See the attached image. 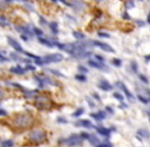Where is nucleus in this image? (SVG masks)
<instances>
[{"mask_svg": "<svg viewBox=\"0 0 150 147\" xmlns=\"http://www.w3.org/2000/svg\"><path fill=\"white\" fill-rule=\"evenodd\" d=\"M0 24L2 25V26H9V22L5 19L4 16H3V15L0 16Z\"/></svg>", "mask_w": 150, "mask_h": 147, "instance_id": "nucleus-34", "label": "nucleus"}, {"mask_svg": "<svg viewBox=\"0 0 150 147\" xmlns=\"http://www.w3.org/2000/svg\"><path fill=\"white\" fill-rule=\"evenodd\" d=\"M4 1H5V2H7V3H10L12 0H4Z\"/></svg>", "mask_w": 150, "mask_h": 147, "instance_id": "nucleus-56", "label": "nucleus"}, {"mask_svg": "<svg viewBox=\"0 0 150 147\" xmlns=\"http://www.w3.org/2000/svg\"><path fill=\"white\" fill-rule=\"evenodd\" d=\"M93 45L97 46V47H99L100 49L104 50V51H106V52H111V53L114 52V49H113L110 45H108V44H106V43H103V42L96 41L95 40V41H93Z\"/></svg>", "mask_w": 150, "mask_h": 147, "instance_id": "nucleus-10", "label": "nucleus"}, {"mask_svg": "<svg viewBox=\"0 0 150 147\" xmlns=\"http://www.w3.org/2000/svg\"><path fill=\"white\" fill-rule=\"evenodd\" d=\"M93 96H94V97H95V98H96V99H97V100H100V97H99V96H98V94H96V93H93Z\"/></svg>", "mask_w": 150, "mask_h": 147, "instance_id": "nucleus-53", "label": "nucleus"}, {"mask_svg": "<svg viewBox=\"0 0 150 147\" xmlns=\"http://www.w3.org/2000/svg\"><path fill=\"white\" fill-rule=\"evenodd\" d=\"M145 60L146 61H150V54H147V55H145Z\"/></svg>", "mask_w": 150, "mask_h": 147, "instance_id": "nucleus-51", "label": "nucleus"}, {"mask_svg": "<svg viewBox=\"0 0 150 147\" xmlns=\"http://www.w3.org/2000/svg\"><path fill=\"white\" fill-rule=\"evenodd\" d=\"M75 126L77 127H83V128H86V129H91V128H95L92 123L88 120H80V121L76 122L75 123Z\"/></svg>", "mask_w": 150, "mask_h": 147, "instance_id": "nucleus-12", "label": "nucleus"}, {"mask_svg": "<svg viewBox=\"0 0 150 147\" xmlns=\"http://www.w3.org/2000/svg\"><path fill=\"white\" fill-rule=\"evenodd\" d=\"M98 36L102 37V38H109L110 35H109L108 33H105V32H99L98 33Z\"/></svg>", "mask_w": 150, "mask_h": 147, "instance_id": "nucleus-40", "label": "nucleus"}, {"mask_svg": "<svg viewBox=\"0 0 150 147\" xmlns=\"http://www.w3.org/2000/svg\"><path fill=\"white\" fill-rule=\"evenodd\" d=\"M96 131H97L98 134L102 135V136L104 137H109L110 136V133L111 131L109 130V129H107V128H104V127H95Z\"/></svg>", "mask_w": 150, "mask_h": 147, "instance_id": "nucleus-15", "label": "nucleus"}, {"mask_svg": "<svg viewBox=\"0 0 150 147\" xmlns=\"http://www.w3.org/2000/svg\"><path fill=\"white\" fill-rule=\"evenodd\" d=\"M95 58L97 59V61H100V63H103V61H104V58H103V56H101V55H95Z\"/></svg>", "mask_w": 150, "mask_h": 147, "instance_id": "nucleus-45", "label": "nucleus"}, {"mask_svg": "<svg viewBox=\"0 0 150 147\" xmlns=\"http://www.w3.org/2000/svg\"><path fill=\"white\" fill-rule=\"evenodd\" d=\"M84 111H85V110H84V108H78V109L76 110V111H75L74 113H73V117H80V115H82L83 113H84Z\"/></svg>", "mask_w": 150, "mask_h": 147, "instance_id": "nucleus-27", "label": "nucleus"}, {"mask_svg": "<svg viewBox=\"0 0 150 147\" xmlns=\"http://www.w3.org/2000/svg\"><path fill=\"white\" fill-rule=\"evenodd\" d=\"M35 105L39 109H47L51 106V100L49 97L44 95H39L36 97Z\"/></svg>", "mask_w": 150, "mask_h": 147, "instance_id": "nucleus-3", "label": "nucleus"}, {"mask_svg": "<svg viewBox=\"0 0 150 147\" xmlns=\"http://www.w3.org/2000/svg\"><path fill=\"white\" fill-rule=\"evenodd\" d=\"M13 141L12 140H6V141H3L1 143V147H13Z\"/></svg>", "mask_w": 150, "mask_h": 147, "instance_id": "nucleus-26", "label": "nucleus"}, {"mask_svg": "<svg viewBox=\"0 0 150 147\" xmlns=\"http://www.w3.org/2000/svg\"><path fill=\"white\" fill-rule=\"evenodd\" d=\"M106 110H107V111H108V113H113V109L110 107V106H107V107H106Z\"/></svg>", "mask_w": 150, "mask_h": 147, "instance_id": "nucleus-49", "label": "nucleus"}, {"mask_svg": "<svg viewBox=\"0 0 150 147\" xmlns=\"http://www.w3.org/2000/svg\"><path fill=\"white\" fill-rule=\"evenodd\" d=\"M39 23H40V25H42V26H47L48 25L47 21H46L42 15H39Z\"/></svg>", "mask_w": 150, "mask_h": 147, "instance_id": "nucleus-38", "label": "nucleus"}, {"mask_svg": "<svg viewBox=\"0 0 150 147\" xmlns=\"http://www.w3.org/2000/svg\"><path fill=\"white\" fill-rule=\"evenodd\" d=\"M33 31H34L35 35H37L38 37H42V36H43V32H42V30H40V29L34 27V28H33Z\"/></svg>", "mask_w": 150, "mask_h": 147, "instance_id": "nucleus-36", "label": "nucleus"}, {"mask_svg": "<svg viewBox=\"0 0 150 147\" xmlns=\"http://www.w3.org/2000/svg\"><path fill=\"white\" fill-rule=\"evenodd\" d=\"M21 38H22L23 40H25L26 42H28V38H27V37L25 36V35H21Z\"/></svg>", "mask_w": 150, "mask_h": 147, "instance_id": "nucleus-50", "label": "nucleus"}, {"mask_svg": "<svg viewBox=\"0 0 150 147\" xmlns=\"http://www.w3.org/2000/svg\"><path fill=\"white\" fill-rule=\"evenodd\" d=\"M138 77H139V79L141 80V82L145 83V84H148V83H149V81H148L147 77L144 76L143 74H139V75H138Z\"/></svg>", "mask_w": 150, "mask_h": 147, "instance_id": "nucleus-35", "label": "nucleus"}, {"mask_svg": "<svg viewBox=\"0 0 150 147\" xmlns=\"http://www.w3.org/2000/svg\"><path fill=\"white\" fill-rule=\"evenodd\" d=\"M24 54L25 55H27V56H29L30 58H34L35 60H38V59H41L42 57H40V56H37V55H35V54H33V53H30V52H27V51H25L24 52Z\"/></svg>", "mask_w": 150, "mask_h": 147, "instance_id": "nucleus-28", "label": "nucleus"}, {"mask_svg": "<svg viewBox=\"0 0 150 147\" xmlns=\"http://www.w3.org/2000/svg\"><path fill=\"white\" fill-rule=\"evenodd\" d=\"M3 6H4V3H2L1 1H0V9H2Z\"/></svg>", "mask_w": 150, "mask_h": 147, "instance_id": "nucleus-55", "label": "nucleus"}, {"mask_svg": "<svg viewBox=\"0 0 150 147\" xmlns=\"http://www.w3.org/2000/svg\"><path fill=\"white\" fill-rule=\"evenodd\" d=\"M73 36L76 38V39H78V40H83V39H85V35L83 34V33H81V32H73Z\"/></svg>", "mask_w": 150, "mask_h": 147, "instance_id": "nucleus-25", "label": "nucleus"}, {"mask_svg": "<svg viewBox=\"0 0 150 147\" xmlns=\"http://www.w3.org/2000/svg\"><path fill=\"white\" fill-rule=\"evenodd\" d=\"M115 86L118 87L120 89H122L123 91H124V93L125 95H126V97L128 98V100L130 102H133V101H135V97H134V95L132 94V92H131L130 90L128 89V87L126 86V85L124 84L123 82H121V81H118V82L115 83Z\"/></svg>", "mask_w": 150, "mask_h": 147, "instance_id": "nucleus-6", "label": "nucleus"}, {"mask_svg": "<svg viewBox=\"0 0 150 147\" xmlns=\"http://www.w3.org/2000/svg\"><path fill=\"white\" fill-rule=\"evenodd\" d=\"M90 115H91V117H93V119L97 122L102 121V120H104L105 117H106V113H105L104 111H98L97 113H90Z\"/></svg>", "mask_w": 150, "mask_h": 147, "instance_id": "nucleus-16", "label": "nucleus"}, {"mask_svg": "<svg viewBox=\"0 0 150 147\" xmlns=\"http://www.w3.org/2000/svg\"><path fill=\"white\" fill-rule=\"evenodd\" d=\"M63 60V55L60 53H51L47 54L43 57L44 63H60Z\"/></svg>", "mask_w": 150, "mask_h": 147, "instance_id": "nucleus-5", "label": "nucleus"}, {"mask_svg": "<svg viewBox=\"0 0 150 147\" xmlns=\"http://www.w3.org/2000/svg\"><path fill=\"white\" fill-rule=\"evenodd\" d=\"M123 19H124V20H131L130 15H129L127 12H125L124 14H123Z\"/></svg>", "mask_w": 150, "mask_h": 147, "instance_id": "nucleus-47", "label": "nucleus"}, {"mask_svg": "<svg viewBox=\"0 0 150 147\" xmlns=\"http://www.w3.org/2000/svg\"><path fill=\"white\" fill-rule=\"evenodd\" d=\"M113 97H114L115 99H118V101H123V100L125 99L124 96H123L122 94L118 93V92H114V93H113Z\"/></svg>", "mask_w": 150, "mask_h": 147, "instance_id": "nucleus-33", "label": "nucleus"}, {"mask_svg": "<svg viewBox=\"0 0 150 147\" xmlns=\"http://www.w3.org/2000/svg\"><path fill=\"white\" fill-rule=\"evenodd\" d=\"M71 6L77 11H83L87 5L83 0H71Z\"/></svg>", "mask_w": 150, "mask_h": 147, "instance_id": "nucleus-8", "label": "nucleus"}, {"mask_svg": "<svg viewBox=\"0 0 150 147\" xmlns=\"http://www.w3.org/2000/svg\"><path fill=\"white\" fill-rule=\"evenodd\" d=\"M137 138L141 140L142 138H150V133L149 131L144 130V129H140L137 132Z\"/></svg>", "mask_w": 150, "mask_h": 147, "instance_id": "nucleus-19", "label": "nucleus"}, {"mask_svg": "<svg viewBox=\"0 0 150 147\" xmlns=\"http://www.w3.org/2000/svg\"><path fill=\"white\" fill-rule=\"evenodd\" d=\"M95 147H113V145L109 142H106V143H100V144H98Z\"/></svg>", "mask_w": 150, "mask_h": 147, "instance_id": "nucleus-39", "label": "nucleus"}, {"mask_svg": "<svg viewBox=\"0 0 150 147\" xmlns=\"http://www.w3.org/2000/svg\"><path fill=\"white\" fill-rule=\"evenodd\" d=\"M48 71H49V73H52L53 75H55V76H57V77H61V78H64V75H62L61 73H59L58 71H55V69H48Z\"/></svg>", "mask_w": 150, "mask_h": 147, "instance_id": "nucleus-32", "label": "nucleus"}, {"mask_svg": "<svg viewBox=\"0 0 150 147\" xmlns=\"http://www.w3.org/2000/svg\"><path fill=\"white\" fill-rule=\"evenodd\" d=\"M125 6H126L127 9L133 8V7L135 6V4H134V1H133V0H128V1H126V3H125Z\"/></svg>", "mask_w": 150, "mask_h": 147, "instance_id": "nucleus-30", "label": "nucleus"}, {"mask_svg": "<svg viewBox=\"0 0 150 147\" xmlns=\"http://www.w3.org/2000/svg\"><path fill=\"white\" fill-rule=\"evenodd\" d=\"M86 101L89 103L90 107H95V104H94V102L92 101L91 99H90V97H88V96H86Z\"/></svg>", "mask_w": 150, "mask_h": 147, "instance_id": "nucleus-42", "label": "nucleus"}, {"mask_svg": "<svg viewBox=\"0 0 150 147\" xmlns=\"http://www.w3.org/2000/svg\"><path fill=\"white\" fill-rule=\"evenodd\" d=\"M10 57L13 59L14 61H16V63H27V65H30L32 61H31V59H28V58H23V57H21L20 55H18V54H15L14 52H11L10 53Z\"/></svg>", "mask_w": 150, "mask_h": 147, "instance_id": "nucleus-13", "label": "nucleus"}, {"mask_svg": "<svg viewBox=\"0 0 150 147\" xmlns=\"http://www.w3.org/2000/svg\"><path fill=\"white\" fill-rule=\"evenodd\" d=\"M33 119L29 115H18L14 119V125L21 129H28L32 126Z\"/></svg>", "mask_w": 150, "mask_h": 147, "instance_id": "nucleus-1", "label": "nucleus"}, {"mask_svg": "<svg viewBox=\"0 0 150 147\" xmlns=\"http://www.w3.org/2000/svg\"><path fill=\"white\" fill-rule=\"evenodd\" d=\"M9 60H10L9 58H6L5 56H3L2 54H0V61L1 63H8Z\"/></svg>", "mask_w": 150, "mask_h": 147, "instance_id": "nucleus-43", "label": "nucleus"}, {"mask_svg": "<svg viewBox=\"0 0 150 147\" xmlns=\"http://www.w3.org/2000/svg\"><path fill=\"white\" fill-rule=\"evenodd\" d=\"M147 22H148V24L150 25V12L148 13V15H147Z\"/></svg>", "mask_w": 150, "mask_h": 147, "instance_id": "nucleus-54", "label": "nucleus"}, {"mask_svg": "<svg viewBox=\"0 0 150 147\" xmlns=\"http://www.w3.org/2000/svg\"><path fill=\"white\" fill-rule=\"evenodd\" d=\"M40 78H41V80L44 82V84H49V85H52V86H57L56 83H54L52 80L50 78H48V77H45V76H40Z\"/></svg>", "mask_w": 150, "mask_h": 147, "instance_id": "nucleus-23", "label": "nucleus"}, {"mask_svg": "<svg viewBox=\"0 0 150 147\" xmlns=\"http://www.w3.org/2000/svg\"><path fill=\"white\" fill-rule=\"evenodd\" d=\"M83 140H84V139L82 138V136H81V135L73 134V135H71L68 138L64 139V140H60L59 142L63 143V144L68 145V146H71V147H77V146H80V145H82Z\"/></svg>", "mask_w": 150, "mask_h": 147, "instance_id": "nucleus-2", "label": "nucleus"}, {"mask_svg": "<svg viewBox=\"0 0 150 147\" xmlns=\"http://www.w3.org/2000/svg\"><path fill=\"white\" fill-rule=\"evenodd\" d=\"M37 93V91H31V90H28V89H26V90L24 91V95L26 98H31L33 97V96L35 95V94Z\"/></svg>", "mask_w": 150, "mask_h": 147, "instance_id": "nucleus-24", "label": "nucleus"}, {"mask_svg": "<svg viewBox=\"0 0 150 147\" xmlns=\"http://www.w3.org/2000/svg\"><path fill=\"white\" fill-rule=\"evenodd\" d=\"M15 30L18 31V33H21L22 35H28L30 37H33L35 35L33 29H31L30 26L25 25V26H15Z\"/></svg>", "mask_w": 150, "mask_h": 147, "instance_id": "nucleus-7", "label": "nucleus"}, {"mask_svg": "<svg viewBox=\"0 0 150 147\" xmlns=\"http://www.w3.org/2000/svg\"><path fill=\"white\" fill-rule=\"evenodd\" d=\"M38 40H39L40 43L47 46V47H54V46H56V43H57V42H53V41H50V40H48V39H45L43 37H39Z\"/></svg>", "mask_w": 150, "mask_h": 147, "instance_id": "nucleus-17", "label": "nucleus"}, {"mask_svg": "<svg viewBox=\"0 0 150 147\" xmlns=\"http://www.w3.org/2000/svg\"><path fill=\"white\" fill-rule=\"evenodd\" d=\"M10 71L13 74H18V75H25L27 71V69H23L22 67L18 65V67H11Z\"/></svg>", "mask_w": 150, "mask_h": 147, "instance_id": "nucleus-20", "label": "nucleus"}, {"mask_svg": "<svg viewBox=\"0 0 150 147\" xmlns=\"http://www.w3.org/2000/svg\"><path fill=\"white\" fill-rule=\"evenodd\" d=\"M149 1H150V0H149Z\"/></svg>", "mask_w": 150, "mask_h": 147, "instance_id": "nucleus-59", "label": "nucleus"}, {"mask_svg": "<svg viewBox=\"0 0 150 147\" xmlns=\"http://www.w3.org/2000/svg\"><path fill=\"white\" fill-rule=\"evenodd\" d=\"M78 69L81 71V73H83V74H84V73L87 74L88 73V69H87V67H83V65H79Z\"/></svg>", "mask_w": 150, "mask_h": 147, "instance_id": "nucleus-41", "label": "nucleus"}, {"mask_svg": "<svg viewBox=\"0 0 150 147\" xmlns=\"http://www.w3.org/2000/svg\"><path fill=\"white\" fill-rule=\"evenodd\" d=\"M147 115H148V119H149V121H150V113H148Z\"/></svg>", "mask_w": 150, "mask_h": 147, "instance_id": "nucleus-57", "label": "nucleus"}, {"mask_svg": "<svg viewBox=\"0 0 150 147\" xmlns=\"http://www.w3.org/2000/svg\"><path fill=\"white\" fill-rule=\"evenodd\" d=\"M91 55H92V52L87 51V50H84V51L74 55L73 57H74V58H77V59H83V58H87V57L91 56Z\"/></svg>", "mask_w": 150, "mask_h": 147, "instance_id": "nucleus-18", "label": "nucleus"}, {"mask_svg": "<svg viewBox=\"0 0 150 147\" xmlns=\"http://www.w3.org/2000/svg\"><path fill=\"white\" fill-rule=\"evenodd\" d=\"M27 71H35L36 67H32V65H27Z\"/></svg>", "mask_w": 150, "mask_h": 147, "instance_id": "nucleus-48", "label": "nucleus"}, {"mask_svg": "<svg viewBox=\"0 0 150 147\" xmlns=\"http://www.w3.org/2000/svg\"><path fill=\"white\" fill-rule=\"evenodd\" d=\"M98 88H100L101 90L103 91H110L112 90L113 86L110 84V83H108L107 81H104V80H101L99 83H98Z\"/></svg>", "mask_w": 150, "mask_h": 147, "instance_id": "nucleus-14", "label": "nucleus"}, {"mask_svg": "<svg viewBox=\"0 0 150 147\" xmlns=\"http://www.w3.org/2000/svg\"><path fill=\"white\" fill-rule=\"evenodd\" d=\"M4 115H7V111L0 108V117H4Z\"/></svg>", "mask_w": 150, "mask_h": 147, "instance_id": "nucleus-46", "label": "nucleus"}, {"mask_svg": "<svg viewBox=\"0 0 150 147\" xmlns=\"http://www.w3.org/2000/svg\"><path fill=\"white\" fill-rule=\"evenodd\" d=\"M131 67H132V69L134 73H138V65L136 63V61H131Z\"/></svg>", "mask_w": 150, "mask_h": 147, "instance_id": "nucleus-37", "label": "nucleus"}, {"mask_svg": "<svg viewBox=\"0 0 150 147\" xmlns=\"http://www.w3.org/2000/svg\"><path fill=\"white\" fill-rule=\"evenodd\" d=\"M3 96H4V93H3V91H2V90H0V99H2Z\"/></svg>", "mask_w": 150, "mask_h": 147, "instance_id": "nucleus-52", "label": "nucleus"}, {"mask_svg": "<svg viewBox=\"0 0 150 147\" xmlns=\"http://www.w3.org/2000/svg\"><path fill=\"white\" fill-rule=\"evenodd\" d=\"M57 122H58V123H60V124H66V123H68V121H66L64 117H61L57 119Z\"/></svg>", "mask_w": 150, "mask_h": 147, "instance_id": "nucleus-44", "label": "nucleus"}, {"mask_svg": "<svg viewBox=\"0 0 150 147\" xmlns=\"http://www.w3.org/2000/svg\"><path fill=\"white\" fill-rule=\"evenodd\" d=\"M7 40H8V44L15 50V51L21 52V53H24L25 50L23 49V47L20 45V43H18L16 40L13 39V38H11V37H7Z\"/></svg>", "mask_w": 150, "mask_h": 147, "instance_id": "nucleus-9", "label": "nucleus"}, {"mask_svg": "<svg viewBox=\"0 0 150 147\" xmlns=\"http://www.w3.org/2000/svg\"><path fill=\"white\" fill-rule=\"evenodd\" d=\"M48 26H49L50 30L52 31L53 34H55V35L58 34V25H57V23L52 22V23H50V24L48 25Z\"/></svg>", "mask_w": 150, "mask_h": 147, "instance_id": "nucleus-22", "label": "nucleus"}, {"mask_svg": "<svg viewBox=\"0 0 150 147\" xmlns=\"http://www.w3.org/2000/svg\"><path fill=\"white\" fill-rule=\"evenodd\" d=\"M89 65H91L92 67L97 69H101V71H109L108 67L104 65L103 63H100V61H95V60H89L88 61Z\"/></svg>", "mask_w": 150, "mask_h": 147, "instance_id": "nucleus-11", "label": "nucleus"}, {"mask_svg": "<svg viewBox=\"0 0 150 147\" xmlns=\"http://www.w3.org/2000/svg\"><path fill=\"white\" fill-rule=\"evenodd\" d=\"M30 139L31 141H33L34 143H37V144L43 143L46 140V133L43 130H40V129L39 130H35L31 132Z\"/></svg>", "mask_w": 150, "mask_h": 147, "instance_id": "nucleus-4", "label": "nucleus"}, {"mask_svg": "<svg viewBox=\"0 0 150 147\" xmlns=\"http://www.w3.org/2000/svg\"><path fill=\"white\" fill-rule=\"evenodd\" d=\"M75 78H76V80L80 81V82H86V81H87V78H86V77L84 76V74L76 75V76H75Z\"/></svg>", "mask_w": 150, "mask_h": 147, "instance_id": "nucleus-29", "label": "nucleus"}, {"mask_svg": "<svg viewBox=\"0 0 150 147\" xmlns=\"http://www.w3.org/2000/svg\"><path fill=\"white\" fill-rule=\"evenodd\" d=\"M22 1H27V0H22Z\"/></svg>", "mask_w": 150, "mask_h": 147, "instance_id": "nucleus-58", "label": "nucleus"}, {"mask_svg": "<svg viewBox=\"0 0 150 147\" xmlns=\"http://www.w3.org/2000/svg\"><path fill=\"white\" fill-rule=\"evenodd\" d=\"M111 63H112V65H114V67H122V60H121L120 58H113Z\"/></svg>", "mask_w": 150, "mask_h": 147, "instance_id": "nucleus-31", "label": "nucleus"}, {"mask_svg": "<svg viewBox=\"0 0 150 147\" xmlns=\"http://www.w3.org/2000/svg\"><path fill=\"white\" fill-rule=\"evenodd\" d=\"M87 140L89 141V142L91 143L92 145H94V146H97L98 144H100V140L95 136V135L89 134V137H88Z\"/></svg>", "mask_w": 150, "mask_h": 147, "instance_id": "nucleus-21", "label": "nucleus"}]
</instances>
